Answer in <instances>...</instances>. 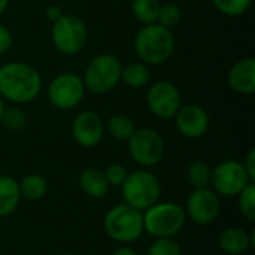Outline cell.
Segmentation results:
<instances>
[{"mask_svg": "<svg viewBox=\"0 0 255 255\" xmlns=\"http://www.w3.org/2000/svg\"><path fill=\"white\" fill-rule=\"evenodd\" d=\"M253 181L250 179L244 164L238 160H226L220 163L211 175L212 190L218 196L235 197Z\"/></svg>", "mask_w": 255, "mask_h": 255, "instance_id": "30bf717a", "label": "cell"}, {"mask_svg": "<svg viewBox=\"0 0 255 255\" xmlns=\"http://www.w3.org/2000/svg\"><path fill=\"white\" fill-rule=\"evenodd\" d=\"M127 143L131 160L142 167L157 166L163 160L166 152L163 136L157 130L149 127L136 128Z\"/></svg>", "mask_w": 255, "mask_h": 255, "instance_id": "ba28073f", "label": "cell"}, {"mask_svg": "<svg viewBox=\"0 0 255 255\" xmlns=\"http://www.w3.org/2000/svg\"><path fill=\"white\" fill-rule=\"evenodd\" d=\"M175 46L176 43L172 30L158 22L145 24L134 36V51L139 60L148 66H158L170 60Z\"/></svg>", "mask_w": 255, "mask_h": 255, "instance_id": "7a4b0ae2", "label": "cell"}, {"mask_svg": "<svg viewBox=\"0 0 255 255\" xmlns=\"http://www.w3.org/2000/svg\"><path fill=\"white\" fill-rule=\"evenodd\" d=\"M185 215L199 226H209L217 221L221 211L220 196L209 187L194 188L185 205Z\"/></svg>", "mask_w": 255, "mask_h": 255, "instance_id": "7c38bea8", "label": "cell"}, {"mask_svg": "<svg viewBox=\"0 0 255 255\" xmlns=\"http://www.w3.org/2000/svg\"><path fill=\"white\" fill-rule=\"evenodd\" d=\"M121 81L130 88H143L151 81L149 66L142 61H133L123 66Z\"/></svg>", "mask_w": 255, "mask_h": 255, "instance_id": "d6986e66", "label": "cell"}, {"mask_svg": "<svg viewBox=\"0 0 255 255\" xmlns=\"http://www.w3.org/2000/svg\"><path fill=\"white\" fill-rule=\"evenodd\" d=\"M9 1H10V0H0V13H3V12L7 9Z\"/></svg>", "mask_w": 255, "mask_h": 255, "instance_id": "836d02e7", "label": "cell"}, {"mask_svg": "<svg viewBox=\"0 0 255 255\" xmlns=\"http://www.w3.org/2000/svg\"><path fill=\"white\" fill-rule=\"evenodd\" d=\"M211 175L212 169L205 161H194L188 166L187 179L190 185L194 188H206L211 185Z\"/></svg>", "mask_w": 255, "mask_h": 255, "instance_id": "603a6c76", "label": "cell"}, {"mask_svg": "<svg viewBox=\"0 0 255 255\" xmlns=\"http://www.w3.org/2000/svg\"><path fill=\"white\" fill-rule=\"evenodd\" d=\"M182 250L175 238H155L148 248V255H181Z\"/></svg>", "mask_w": 255, "mask_h": 255, "instance_id": "83f0119b", "label": "cell"}, {"mask_svg": "<svg viewBox=\"0 0 255 255\" xmlns=\"http://www.w3.org/2000/svg\"><path fill=\"white\" fill-rule=\"evenodd\" d=\"M105 176H106V181L109 184V187H121L128 175L127 169L120 164V163H112L109 164L105 170Z\"/></svg>", "mask_w": 255, "mask_h": 255, "instance_id": "f1b7e54d", "label": "cell"}, {"mask_svg": "<svg viewBox=\"0 0 255 255\" xmlns=\"http://www.w3.org/2000/svg\"><path fill=\"white\" fill-rule=\"evenodd\" d=\"M242 164H244L250 179L253 182H255V149H250V152H248V155H247V158H245V161Z\"/></svg>", "mask_w": 255, "mask_h": 255, "instance_id": "4dcf8cb0", "label": "cell"}, {"mask_svg": "<svg viewBox=\"0 0 255 255\" xmlns=\"http://www.w3.org/2000/svg\"><path fill=\"white\" fill-rule=\"evenodd\" d=\"M42 91L40 73L24 61H9L0 66V96L16 106L31 103Z\"/></svg>", "mask_w": 255, "mask_h": 255, "instance_id": "6da1fadb", "label": "cell"}, {"mask_svg": "<svg viewBox=\"0 0 255 255\" xmlns=\"http://www.w3.org/2000/svg\"><path fill=\"white\" fill-rule=\"evenodd\" d=\"M19 193L21 199H25L28 202H37L42 197H45L48 191V182L43 176L39 173H30L24 176L19 182Z\"/></svg>", "mask_w": 255, "mask_h": 255, "instance_id": "ffe728a7", "label": "cell"}, {"mask_svg": "<svg viewBox=\"0 0 255 255\" xmlns=\"http://www.w3.org/2000/svg\"><path fill=\"white\" fill-rule=\"evenodd\" d=\"M105 130L114 139L127 142L131 137V134L134 133L136 126H134V123H133V120L130 117L123 115V114H115L105 124Z\"/></svg>", "mask_w": 255, "mask_h": 255, "instance_id": "44dd1931", "label": "cell"}, {"mask_svg": "<svg viewBox=\"0 0 255 255\" xmlns=\"http://www.w3.org/2000/svg\"><path fill=\"white\" fill-rule=\"evenodd\" d=\"M160 7H161L160 0H133L131 1V13L143 25L157 22Z\"/></svg>", "mask_w": 255, "mask_h": 255, "instance_id": "7402d4cb", "label": "cell"}, {"mask_svg": "<svg viewBox=\"0 0 255 255\" xmlns=\"http://www.w3.org/2000/svg\"><path fill=\"white\" fill-rule=\"evenodd\" d=\"M58 255H76V254H72V253H63V254H58Z\"/></svg>", "mask_w": 255, "mask_h": 255, "instance_id": "d590c367", "label": "cell"}, {"mask_svg": "<svg viewBox=\"0 0 255 255\" xmlns=\"http://www.w3.org/2000/svg\"><path fill=\"white\" fill-rule=\"evenodd\" d=\"M229 87L239 94H253L255 91V60L245 57L236 61L227 75Z\"/></svg>", "mask_w": 255, "mask_h": 255, "instance_id": "9a60e30c", "label": "cell"}, {"mask_svg": "<svg viewBox=\"0 0 255 255\" xmlns=\"http://www.w3.org/2000/svg\"><path fill=\"white\" fill-rule=\"evenodd\" d=\"M238 206L241 211V215L250 221H255V182L247 185L239 194H238Z\"/></svg>", "mask_w": 255, "mask_h": 255, "instance_id": "d4e9b609", "label": "cell"}, {"mask_svg": "<svg viewBox=\"0 0 255 255\" xmlns=\"http://www.w3.org/2000/svg\"><path fill=\"white\" fill-rule=\"evenodd\" d=\"M218 245L223 253L229 255H241L247 253L254 245V238L244 229L230 227L221 232Z\"/></svg>", "mask_w": 255, "mask_h": 255, "instance_id": "2e32d148", "label": "cell"}, {"mask_svg": "<svg viewBox=\"0 0 255 255\" xmlns=\"http://www.w3.org/2000/svg\"><path fill=\"white\" fill-rule=\"evenodd\" d=\"M21 202L18 181L12 176H0V218L12 215Z\"/></svg>", "mask_w": 255, "mask_h": 255, "instance_id": "ac0fdd59", "label": "cell"}, {"mask_svg": "<svg viewBox=\"0 0 255 255\" xmlns=\"http://www.w3.org/2000/svg\"><path fill=\"white\" fill-rule=\"evenodd\" d=\"M12 43H13V37L10 30L3 24H0V55L6 54L12 48Z\"/></svg>", "mask_w": 255, "mask_h": 255, "instance_id": "f546056e", "label": "cell"}, {"mask_svg": "<svg viewBox=\"0 0 255 255\" xmlns=\"http://www.w3.org/2000/svg\"><path fill=\"white\" fill-rule=\"evenodd\" d=\"M85 93L87 90L82 78L73 72H63L54 76L46 90L48 102L58 111L76 108L82 102Z\"/></svg>", "mask_w": 255, "mask_h": 255, "instance_id": "9c48e42d", "label": "cell"}, {"mask_svg": "<svg viewBox=\"0 0 255 255\" xmlns=\"http://www.w3.org/2000/svg\"><path fill=\"white\" fill-rule=\"evenodd\" d=\"M212 3L223 15L236 18L251 7L253 0H212Z\"/></svg>", "mask_w": 255, "mask_h": 255, "instance_id": "4316f807", "label": "cell"}, {"mask_svg": "<svg viewBox=\"0 0 255 255\" xmlns=\"http://www.w3.org/2000/svg\"><path fill=\"white\" fill-rule=\"evenodd\" d=\"M123 63L117 55L100 54L91 58L81 76L85 90L93 94H105L121 82Z\"/></svg>", "mask_w": 255, "mask_h": 255, "instance_id": "8992f818", "label": "cell"}, {"mask_svg": "<svg viewBox=\"0 0 255 255\" xmlns=\"http://www.w3.org/2000/svg\"><path fill=\"white\" fill-rule=\"evenodd\" d=\"M6 106H4V100H3V97L0 96V117H1V114H3V109H4Z\"/></svg>", "mask_w": 255, "mask_h": 255, "instance_id": "e575fe53", "label": "cell"}, {"mask_svg": "<svg viewBox=\"0 0 255 255\" xmlns=\"http://www.w3.org/2000/svg\"><path fill=\"white\" fill-rule=\"evenodd\" d=\"M112 255H137V253L131 247H128V245H121V247H118L114 251Z\"/></svg>", "mask_w": 255, "mask_h": 255, "instance_id": "d6a6232c", "label": "cell"}, {"mask_svg": "<svg viewBox=\"0 0 255 255\" xmlns=\"http://www.w3.org/2000/svg\"><path fill=\"white\" fill-rule=\"evenodd\" d=\"M173 118L178 131L187 139H199L205 136L209 128L208 112L196 103L181 106Z\"/></svg>", "mask_w": 255, "mask_h": 255, "instance_id": "5bb4252c", "label": "cell"}, {"mask_svg": "<svg viewBox=\"0 0 255 255\" xmlns=\"http://www.w3.org/2000/svg\"><path fill=\"white\" fill-rule=\"evenodd\" d=\"M146 105L157 118L170 120L182 106L181 93L170 81L160 79L149 85L146 93Z\"/></svg>", "mask_w": 255, "mask_h": 255, "instance_id": "8fae6325", "label": "cell"}, {"mask_svg": "<svg viewBox=\"0 0 255 255\" xmlns=\"http://www.w3.org/2000/svg\"><path fill=\"white\" fill-rule=\"evenodd\" d=\"M51 40L55 49L64 55L79 54L88 40L85 22L72 13H64L51 27Z\"/></svg>", "mask_w": 255, "mask_h": 255, "instance_id": "52a82bcc", "label": "cell"}, {"mask_svg": "<svg viewBox=\"0 0 255 255\" xmlns=\"http://www.w3.org/2000/svg\"><path fill=\"white\" fill-rule=\"evenodd\" d=\"M45 15H46V18H48V21H49L51 24H54L55 21H58V19L64 15V12H63V9H61L58 4H49V6L46 7V10H45Z\"/></svg>", "mask_w": 255, "mask_h": 255, "instance_id": "1f68e13d", "label": "cell"}, {"mask_svg": "<svg viewBox=\"0 0 255 255\" xmlns=\"http://www.w3.org/2000/svg\"><path fill=\"white\" fill-rule=\"evenodd\" d=\"M121 193L124 203L143 212L160 202L161 184L152 172L140 169L127 175L124 184L121 185Z\"/></svg>", "mask_w": 255, "mask_h": 255, "instance_id": "5b68a950", "label": "cell"}, {"mask_svg": "<svg viewBox=\"0 0 255 255\" xmlns=\"http://www.w3.org/2000/svg\"><path fill=\"white\" fill-rule=\"evenodd\" d=\"M182 19V10L178 4L175 3H161L160 12H158V18L157 22L169 30H173L175 27L179 25Z\"/></svg>", "mask_w": 255, "mask_h": 255, "instance_id": "484cf974", "label": "cell"}, {"mask_svg": "<svg viewBox=\"0 0 255 255\" xmlns=\"http://www.w3.org/2000/svg\"><path fill=\"white\" fill-rule=\"evenodd\" d=\"M72 137L82 148L97 146L105 136V123L94 111H82L72 121Z\"/></svg>", "mask_w": 255, "mask_h": 255, "instance_id": "4fadbf2b", "label": "cell"}, {"mask_svg": "<svg viewBox=\"0 0 255 255\" xmlns=\"http://www.w3.org/2000/svg\"><path fill=\"white\" fill-rule=\"evenodd\" d=\"M79 187L84 194L91 199H103L109 191V184L106 181L105 172L97 167H87L79 173Z\"/></svg>", "mask_w": 255, "mask_h": 255, "instance_id": "e0dca14e", "label": "cell"}, {"mask_svg": "<svg viewBox=\"0 0 255 255\" xmlns=\"http://www.w3.org/2000/svg\"><path fill=\"white\" fill-rule=\"evenodd\" d=\"M103 229L112 241L123 245L133 244L145 233L143 212L124 202L118 203L106 212Z\"/></svg>", "mask_w": 255, "mask_h": 255, "instance_id": "3957f363", "label": "cell"}, {"mask_svg": "<svg viewBox=\"0 0 255 255\" xmlns=\"http://www.w3.org/2000/svg\"><path fill=\"white\" fill-rule=\"evenodd\" d=\"M187 220L181 205L173 202H157L143 211V229L155 238H175Z\"/></svg>", "mask_w": 255, "mask_h": 255, "instance_id": "277c9868", "label": "cell"}, {"mask_svg": "<svg viewBox=\"0 0 255 255\" xmlns=\"http://www.w3.org/2000/svg\"><path fill=\"white\" fill-rule=\"evenodd\" d=\"M27 121H28V117H27L25 111L16 105L10 106V108H4L1 117H0V124L10 131L22 130L27 126Z\"/></svg>", "mask_w": 255, "mask_h": 255, "instance_id": "cb8c5ba5", "label": "cell"}]
</instances>
